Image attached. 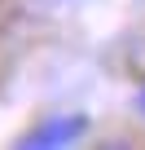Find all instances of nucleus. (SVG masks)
Returning a JSON list of instances; mask_svg holds the SVG:
<instances>
[{
  "mask_svg": "<svg viewBox=\"0 0 145 150\" xmlns=\"http://www.w3.org/2000/svg\"><path fill=\"white\" fill-rule=\"evenodd\" d=\"M141 106H145V97H141Z\"/></svg>",
  "mask_w": 145,
  "mask_h": 150,
  "instance_id": "nucleus-1",
  "label": "nucleus"
}]
</instances>
